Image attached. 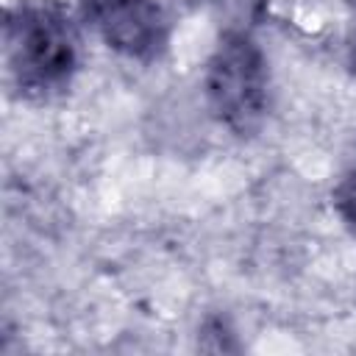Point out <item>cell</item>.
Listing matches in <instances>:
<instances>
[{"label": "cell", "instance_id": "1", "mask_svg": "<svg viewBox=\"0 0 356 356\" xmlns=\"http://www.w3.org/2000/svg\"><path fill=\"white\" fill-rule=\"evenodd\" d=\"M6 61L25 95L64 89L78 67V33L58 0H17L6 14Z\"/></svg>", "mask_w": 356, "mask_h": 356}, {"label": "cell", "instance_id": "2", "mask_svg": "<svg viewBox=\"0 0 356 356\" xmlns=\"http://www.w3.org/2000/svg\"><path fill=\"white\" fill-rule=\"evenodd\" d=\"M267 61L250 33H222L206 70V100L214 117L239 136L253 134L267 111Z\"/></svg>", "mask_w": 356, "mask_h": 356}, {"label": "cell", "instance_id": "4", "mask_svg": "<svg viewBox=\"0 0 356 356\" xmlns=\"http://www.w3.org/2000/svg\"><path fill=\"white\" fill-rule=\"evenodd\" d=\"M225 33H248L264 14L267 0H209Z\"/></svg>", "mask_w": 356, "mask_h": 356}, {"label": "cell", "instance_id": "3", "mask_svg": "<svg viewBox=\"0 0 356 356\" xmlns=\"http://www.w3.org/2000/svg\"><path fill=\"white\" fill-rule=\"evenodd\" d=\"M83 19L117 53L150 61L164 50L167 19L156 0H81Z\"/></svg>", "mask_w": 356, "mask_h": 356}, {"label": "cell", "instance_id": "5", "mask_svg": "<svg viewBox=\"0 0 356 356\" xmlns=\"http://www.w3.org/2000/svg\"><path fill=\"white\" fill-rule=\"evenodd\" d=\"M334 206L356 234V170H350L334 189Z\"/></svg>", "mask_w": 356, "mask_h": 356}, {"label": "cell", "instance_id": "6", "mask_svg": "<svg viewBox=\"0 0 356 356\" xmlns=\"http://www.w3.org/2000/svg\"><path fill=\"white\" fill-rule=\"evenodd\" d=\"M353 67H356V44H353Z\"/></svg>", "mask_w": 356, "mask_h": 356}]
</instances>
